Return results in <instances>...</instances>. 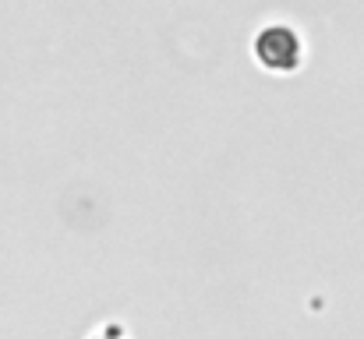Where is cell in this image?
<instances>
[{"mask_svg":"<svg viewBox=\"0 0 364 339\" xmlns=\"http://www.w3.org/2000/svg\"><path fill=\"white\" fill-rule=\"evenodd\" d=\"M255 60H258V68H265L272 75L297 71L301 60H304V43H301L297 28L294 25H283V21L265 25L255 36Z\"/></svg>","mask_w":364,"mask_h":339,"instance_id":"6da1fadb","label":"cell"},{"mask_svg":"<svg viewBox=\"0 0 364 339\" xmlns=\"http://www.w3.org/2000/svg\"><path fill=\"white\" fill-rule=\"evenodd\" d=\"M96 339H103V336H96Z\"/></svg>","mask_w":364,"mask_h":339,"instance_id":"7a4b0ae2","label":"cell"}]
</instances>
